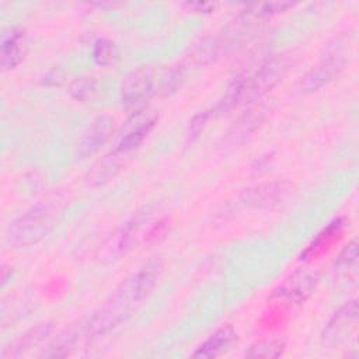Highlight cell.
<instances>
[{
	"label": "cell",
	"mask_w": 359,
	"mask_h": 359,
	"mask_svg": "<svg viewBox=\"0 0 359 359\" xmlns=\"http://www.w3.org/2000/svg\"><path fill=\"white\" fill-rule=\"evenodd\" d=\"M158 271L157 264L147 265L126 279L112 300L93 318L90 330L94 334H104L125 321L132 309L150 293L158 278Z\"/></svg>",
	"instance_id": "obj_1"
},
{
	"label": "cell",
	"mask_w": 359,
	"mask_h": 359,
	"mask_svg": "<svg viewBox=\"0 0 359 359\" xmlns=\"http://www.w3.org/2000/svg\"><path fill=\"white\" fill-rule=\"evenodd\" d=\"M52 226V213L46 206H35L25 212L8 229V241L15 247H25L39 241Z\"/></svg>",
	"instance_id": "obj_2"
},
{
	"label": "cell",
	"mask_w": 359,
	"mask_h": 359,
	"mask_svg": "<svg viewBox=\"0 0 359 359\" xmlns=\"http://www.w3.org/2000/svg\"><path fill=\"white\" fill-rule=\"evenodd\" d=\"M234 338V331L231 327H223L217 330L210 338H208L194 353L196 358H215L220 355L226 346L233 341Z\"/></svg>",
	"instance_id": "obj_3"
},
{
	"label": "cell",
	"mask_w": 359,
	"mask_h": 359,
	"mask_svg": "<svg viewBox=\"0 0 359 359\" xmlns=\"http://www.w3.org/2000/svg\"><path fill=\"white\" fill-rule=\"evenodd\" d=\"M111 130H112V121L109 118H98L86 133L80 146L81 150L86 154L95 151L100 146H102L108 140Z\"/></svg>",
	"instance_id": "obj_4"
},
{
	"label": "cell",
	"mask_w": 359,
	"mask_h": 359,
	"mask_svg": "<svg viewBox=\"0 0 359 359\" xmlns=\"http://www.w3.org/2000/svg\"><path fill=\"white\" fill-rule=\"evenodd\" d=\"M316 275L300 272L293 275L280 289V294L289 300H300L310 293L316 285Z\"/></svg>",
	"instance_id": "obj_5"
},
{
	"label": "cell",
	"mask_w": 359,
	"mask_h": 359,
	"mask_svg": "<svg viewBox=\"0 0 359 359\" xmlns=\"http://www.w3.org/2000/svg\"><path fill=\"white\" fill-rule=\"evenodd\" d=\"M150 84L151 80L147 73H135L123 87V97L129 102H135L146 95V93L150 88Z\"/></svg>",
	"instance_id": "obj_6"
},
{
	"label": "cell",
	"mask_w": 359,
	"mask_h": 359,
	"mask_svg": "<svg viewBox=\"0 0 359 359\" xmlns=\"http://www.w3.org/2000/svg\"><path fill=\"white\" fill-rule=\"evenodd\" d=\"M283 344L279 341H259L250 346L245 352L248 358H278L283 352Z\"/></svg>",
	"instance_id": "obj_7"
},
{
	"label": "cell",
	"mask_w": 359,
	"mask_h": 359,
	"mask_svg": "<svg viewBox=\"0 0 359 359\" xmlns=\"http://www.w3.org/2000/svg\"><path fill=\"white\" fill-rule=\"evenodd\" d=\"M335 67L337 63L335 62H323L320 63L307 77H306V83L309 88H317L321 84H324L328 79L332 77V74L335 73Z\"/></svg>",
	"instance_id": "obj_8"
},
{
	"label": "cell",
	"mask_w": 359,
	"mask_h": 359,
	"mask_svg": "<svg viewBox=\"0 0 359 359\" xmlns=\"http://www.w3.org/2000/svg\"><path fill=\"white\" fill-rule=\"evenodd\" d=\"M150 126H151L150 121H143V122L137 123L136 128L130 129L128 132V135L121 140L119 150L121 151H128V150L133 149L135 146H137L142 142V139L144 137V135L149 132Z\"/></svg>",
	"instance_id": "obj_9"
},
{
	"label": "cell",
	"mask_w": 359,
	"mask_h": 359,
	"mask_svg": "<svg viewBox=\"0 0 359 359\" xmlns=\"http://www.w3.org/2000/svg\"><path fill=\"white\" fill-rule=\"evenodd\" d=\"M20 41L17 36H11L3 43V66L4 67H11L14 66L21 55V48H20Z\"/></svg>",
	"instance_id": "obj_10"
}]
</instances>
